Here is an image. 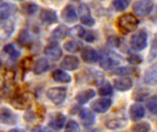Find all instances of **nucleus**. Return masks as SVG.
<instances>
[{
    "instance_id": "obj_39",
    "label": "nucleus",
    "mask_w": 157,
    "mask_h": 132,
    "mask_svg": "<svg viewBox=\"0 0 157 132\" xmlns=\"http://www.w3.org/2000/svg\"><path fill=\"white\" fill-rule=\"evenodd\" d=\"M128 62L132 64H134V65H137V64H140L142 62H143V59L141 56H139L138 54H131L129 57H128Z\"/></svg>"
},
{
    "instance_id": "obj_31",
    "label": "nucleus",
    "mask_w": 157,
    "mask_h": 132,
    "mask_svg": "<svg viewBox=\"0 0 157 132\" xmlns=\"http://www.w3.org/2000/svg\"><path fill=\"white\" fill-rule=\"evenodd\" d=\"M31 40V37L29 32L27 29H23L19 32V35L17 39V41L19 43V45L21 46H25L28 43H29Z\"/></svg>"
},
{
    "instance_id": "obj_19",
    "label": "nucleus",
    "mask_w": 157,
    "mask_h": 132,
    "mask_svg": "<svg viewBox=\"0 0 157 132\" xmlns=\"http://www.w3.org/2000/svg\"><path fill=\"white\" fill-rule=\"evenodd\" d=\"M96 96V92L94 89H86V90H82L80 92H78L76 94L75 99L78 102V104L80 105H85L86 104L88 101H90L94 96Z\"/></svg>"
},
{
    "instance_id": "obj_32",
    "label": "nucleus",
    "mask_w": 157,
    "mask_h": 132,
    "mask_svg": "<svg viewBox=\"0 0 157 132\" xmlns=\"http://www.w3.org/2000/svg\"><path fill=\"white\" fill-rule=\"evenodd\" d=\"M39 9V6L32 2H28L25 3V5H23V12L28 15V16H32L34 15Z\"/></svg>"
},
{
    "instance_id": "obj_14",
    "label": "nucleus",
    "mask_w": 157,
    "mask_h": 132,
    "mask_svg": "<svg viewBox=\"0 0 157 132\" xmlns=\"http://www.w3.org/2000/svg\"><path fill=\"white\" fill-rule=\"evenodd\" d=\"M129 115L132 120L138 121L145 116L144 107L141 103H134L131 106L129 110Z\"/></svg>"
},
{
    "instance_id": "obj_9",
    "label": "nucleus",
    "mask_w": 157,
    "mask_h": 132,
    "mask_svg": "<svg viewBox=\"0 0 157 132\" xmlns=\"http://www.w3.org/2000/svg\"><path fill=\"white\" fill-rule=\"evenodd\" d=\"M44 54L52 61H58L63 55V51L62 48L59 46V44L55 42H52L45 47Z\"/></svg>"
},
{
    "instance_id": "obj_42",
    "label": "nucleus",
    "mask_w": 157,
    "mask_h": 132,
    "mask_svg": "<svg viewBox=\"0 0 157 132\" xmlns=\"http://www.w3.org/2000/svg\"><path fill=\"white\" fill-rule=\"evenodd\" d=\"M152 54H153V59L152 60H154L155 58V56H156V48H155V40L154 41V43H153V47H152V52H151Z\"/></svg>"
},
{
    "instance_id": "obj_18",
    "label": "nucleus",
    "mask_w": 157,
    "mask_h": 132,
    "mask_svg": "<svg viewBox=\"0 0 157 132\" xmlns=\"http://www.w3.org/2000/svg\"><path fill=\"white\" fill-rule=\"evenodd\" d=\"M17 7L12 3H4L0 5V19L6 20L10 17L16 11Z\"/></svg>"
},
{
    "instance_id": "obj_13",
    "label": "nucleus",
    "mask_w": 157,
    "mask_h": 132,
    "mask_svg": "<svg viewBox=\"0 0 157 132\" xmlns=\"http://www.w3.org/2000/svg\"><path fill=\"white\" fill-rule=\"evenodd\" d=\"M61 67L66 71H75L80 65V61L77 57L73 55L65 56L60 63Z\"/></svg>"
},
{
    "instance_id": "obj_38",
    "label": "nucleus",
    "mask_w": 157,
    "mask_h": 132,
    "mask_svg": "<svg viewBox=\"0 0 157 132\" xmlns=\"http://www.w3.org/2000/svg\"><path fill=\"white\" fill-rule=\"evenodd\" d=\"M147 108L150 110V112H152L153 114H156L157 113V98L156 96H152L148 101H147Z\"/></svg>"
},
{
    "instance_id": "obj_6",
    "label": "nucleus",
    "mask_w": 157,
    "mask_h": 132,
    "mask_svg": "<svg viewBox=\"0 0 157 132\" xmlns=\"http://www.w3.org/2000/svg\"><path fill=\"white\" fill-rule=\"evenodd\" d=\"M98 60H99L100 67L107 71L116 68L121 63V62L117 59V57H115L114 55L109 52H103L101 57L98 58Z\"/></svg>"
},
{
    "instance_id": "obj_26",
    "label": "nucleus",
    "mask_w": 157,
    "mask_h": 132,
    "mask_svg": "<svg viewBox=\"0 0 157 132\" xmlns=\"http://www.w3.org/2000/svg\"><path fill=\"white\" fill-rule=\"evenodd\" d=\"M68 30H69V29L67 28L66 26H64V25H59L58 27H56V28L52 30L51 36H52V38L54 39V40H63V39L67 36Z\"/></svg>"
},
{
    "instance_id": "obj_35",
    "label": "nucleus",
    "mask_w": 157,
    "mask_h": 132,
    "mask_svg": "<svg viewBox=\"0 0 157 132\" xmlns=\"http://www.w3.org/2000/svg\"><path fill=\"white\" fill-rule=\"evenodd\" d=\"M134 72V69L132 67H128V66H124V67H120L117 68L116 70H114V74L120 75V76H127L130 74H132Z\"/></svg>"
},
{
    "instance_id": "obj_1",
    "label": "nucleus",
    "mask_w": 157,
    "mask_h": 132,
    "mask_svg": "<svg viewBox=\"0 0 157 132\" xmlns=\"http://www.w3.org/2000/svg\"><path fill=\"white\" fill-rule=\"evenodd\" d=\"M34 96L33 94L29 92H25L23 94L14 96L10 100V105L17 110H27L29 109L33 104Z\"/></svg>"
},
{
    "instance_id": "obj_36",
    "label": "nucleus",
    "mask_w": 157,
    "mask_h": 132,
    "mask_svg": "<svg viewBox=\"0 0 157 132\" xmlns=\"http://www.w3.org/2000/svg\"><path fill=\"white\" fill-rule=\"evenodd\" d=\"M116 11H123L130 6V0H114L113 3Z\"/></svg>"
},
{
    "instance_id": "obj_44",
    "label": "nucleus",
    "mask_w": 157,
    "mask_h": 132,
    "mask_svg": "<svg viewBox=\"0 0 157 132\" xmlns=\"http://www.w3.org/2000/svg\"><path fill=\"white\" fill-rule=\"evenodd\" d=\"M0 66H1V61H0Z\"/></svg>"
},
{
    "instance_id": "obj_30",
    "label": "nucleus",
    "mask_w": 157,
    "mask_h": 132,
    "mask_svg": "<svg viewBox=\"0 0 157 132\" xmlns=\"http://www.w3.org/2000/svg\"><path fill=\"white\" fill-rule=\"evenodd\" d=\"M113 94V86L110 85L109 81H104L102 85L98 88V95L101 96H111Z\"/></svg>"
},
{
    "instance_id": "obj_25",
    "label": "nucleus",
    "mask_w": 157,
    "mask_h": 132,
    "mask_svg": "<svg viewBox=\"0 0 157 132\" xmlns=\"http://www.w3.org/2000/svg\"><path fill=\"white\" fill-rule=\"evenodd\" d=\"M63 47L67 51L72 52V53L78 52V51H82V49L84 48L82 42L79 40H70L66 41L64 43Z\"/></svg>"
},
{
    "instance_id": "obj_22",
    "label": "nucleus",
    "mask_w": 157,
    "mask_h": 132,
    "mask_svg": "<svg viewBox=\"0 0 157 132\" xmlns=\"http://www.w3.org/2000/svg\"><path fill=\"white\" fill-rule=\"evenodd\" d=\"M49 62L45 58L38 59L33 65V73L37 75L41 74L49 70Z\"/></svg>"
},
{
    "instance_id": "obj_3",
    "label": "nucleus",
    "mask_w": 157,
    "mask_h": 132,
    "mask_svg": "<svg viewBox=\"0 0 157 132\" xmlns=\"http://www.w3.org/2000/svg\"><path fill=\"white\" fill-rule=\"evenodd\" d=\"M130 44L134 51H140L144 50L148 44V35L145 30L141 29L135 32L130 40Z\"/></svg>"
},
{
    "instance_id": "obj_34",
    "label": "nucleus",
    "mask_w": 157,
    "mask_h": 132,
    "mask_svg": "<svg viewBox=\"0 0 157 132\" xmlns=\"http://www.w3.org/2000/svg\"><path fill=\"white\" fill-rule=\"evenodd\" d=\"M151 130V125L148 122H141L134 125L132 128V132H149Z\"/></svg>"
},
{
    "instance_id": "obj_37",
    "label": "nucleus",
    "mask_w": 157,
    "mask_h": 132,
    "mask_svg": "<svg viewBox=\"0 0 157 132\" xmlns=\"http://www.w3.org/2000/svg\"><path fill=\"white\" fill-rule=\"evenodd\" d=\"M80 127L78 123L75 120H69L66 124L64 132H80Z\"/></svg>"
},
{
    "instance_id": "obj_2",
    "label": "nucleus",
    "mask_w": 157,
    "mask_h": 132,
    "mask_svg": "<svg viewBox=\"0 0 157 132\" xmlns=\"http://www.w3.org/2000/svg\"><path fill=\"white\" fill-rule=\"evenodd\" d=\"M139 20L137 17L132 14H124L118 19L119 28L124 32H132L136 29L138 27Z\"/></svg>"
},
{
    "instance_id": "obj_20",
    "label": "nucleus",
    "mask_w": 157,
    "mask_h": 132,
    "mask_svg": "<svg viewBox=\"0 0 157 132\" xmlns=\"http://www.w3.org/2000/svg\"><path fill=\"white\" fill-rule=\"evenodd\" d=\"M65 116L62 113H55L54 115L52 116L49 125L51 128H52L53 130H61L63 128L64 124H65Z\"/></svg>"
},
{
    "instance_id": "obj_11",
    "label": "nucleus",
    "mask_w": 157,
    "mask_h": 132,
    "mask_svg": "<svg viewBox=\"0 0 157 132\" xmlns=\"http://www.w3.org/2000/svg\"><path fill=\"white\" fill-rule=\"evenodd\" d=\"M113 85H114V88H116L118 91L124 92V91L130 90L132 87L133 82L128 76H121L119 78H115L113 80Z\"/></svg>"
},
{
    "instance_id": "obj_21",
    "label": "nucleus",
    "mask_w": 157,
    "mask_h": 132,
    "mask_svg": "<svg viewBox=\"0 0 157 132\" xmlns=\"http://www.w3.org/2000/svg\"><path fill=\"white\" fill-rule=\"evenodd\" d=\"M80 119L85 126L89 127L95 123L96 116L92 110H89L88 108H84L80 112Z\"/></svg>"
},
{
    "instance_id": "obj_43",
    "label": "nucleus",
    "mask_w": 157,
    "mask_h": 132,
    "mask_svg": "<svg viewBox=\"0 0 157 132\" xmlns=\"http://www.w3.org/2000/svg\"><path fill=\"white\" fill-rule=\"evenodd\" d=\"M8 132H25V130L21 129H13V130H10Z\"/></svg>"
},
{
    "instance_id": "obj_4",
    "label": "nucleus",
    "mask_w": 157,
    "mask_h": 132,
    "mask_svg": "<svg viewBox=\"0 0 157 132\" xmlns=\"http://www.w3.org/2000/svg\"><path fill=\"white\" fill-rule=\"evenodd\" d=\"M46 96L54 105H61L65 100L66 89L65 87H51L48 89Z\"/></svg>"
},
{
    "instance_id": "obj_16",
    "label": "nucleus",
    "mask_w": 157,
    "mask_h": 132,
    "mask_svg": "<svg viewBox=\"0 0 157 132\" xmlns=\"http://www.w3.org/2000/svg\"><path fill=\"white\" fill-rule=\"evenodd\" d=\"M40 19L44 24H54L58 21L57 14L54 10L52 9H42L40 13Z\"/></svg>"
},
{
    "instance_id": "obj_45",
    "label": "nucleus",
    "mask_w": 157,
    "mask_h": 132,
    "mask_svg": "<svg viewBox=\"0 0 157 132\" xmlns=\"http://www.w3.org/2000/svg\"><path fill=\"white\" fill-rule=\"evenodd\" d=\"M18 1H21V0H18Z\"/></svg>"
},
{
    "instance_id": "obj_41",
    "label": "nucleus",
    "mask_w": 157,
    "mask_h": 132,
    "mask_svg": "<svg viewBox=\"0 0 157 132\" xmlns=\"http://www.w3.org/2000/svg\"><path fill=\"white\" fill-rule=\"evenodd\" d=\"M30 66H31V60H30V58L24 59L23 62H22V67H23V69L25 71H28L30 68Z\"/></svg>"
},
{
    "instance_id": "obj_23",
    "label": "nucleus",
    "mask_w": 157,
    "mask_h": 132,
    "mask_svg": "<svg viewBox=\"0 0 157 132\" xmlns=\"http://www.w3.org/2000/svg\"><path fill=\"white\" fill-rule=\"evenodd\" d=\"M52 79L57 82V83H61V84H67L70 83L72 81V77L69 74H67L66 72L63 71V70H55L52 72Z\"/></svg>"
},
{
    "instance_id": "obj_28",
    "label": "nucleus",
    "mask_w": 157,
    "mask_h": 132,
    "mask_svg": "<svg viewBox=\"0 0 157 132\" xmlns=\"http://www.w3.org/2000/svg\"><path fill=\"white\" fill-rule=\"evenodd\" d=\"M149 95H150V91L148 89L144 87H139L133 92L132 98L137 102H143L149 96Z\"/></svg>"
},
{
    "instance_id": "obj_24",
    "label": "nucleus",
    "mask_w": 157,
    "mask_h": 132,
    "mask_svg": "<svg viewBox=\"0 0 157 132\" xmlns=\"http://www.w3.org/2000/svg\"><path fill=\"white\" fill-rule=\"evenodd\" d=\"M128 121L124 118H115L112 119H109L106 122V127L109 130H120L124 128L127 125Z\"/></svg>"
},
{
    "instance_id": "obj_17",
    "label": "nucleus",
    "mask_w": 157,
    "mask_h": 132,
    "mask_svg": "<svg viewBox=\"0 0 157 132\" xmlns=\"http://www.w3.org/2000/svg\"><path fill=\"white\" fill-rule=\"evenodd\" d=\"M15 29V24L13 21H5L0 23V40H7Z\"/></svg>"
},
{
    "instance_id": "obj_12",
    "label": "nucleus",
    "mask_w": 157,
    "mask_h": 132,
    "mask_svg": "<svg viewBox=\"0 0 157 132\" xmlns=\"http://www.w3.org/2000/svg\"><path fill=\"white\" fill-rule=\"evenodd\" d=\"M81 57L83 59V61L86 63L89 64H93L95 62H97L98 61V51L93 49L92 47L86 46L84 47L82 49V53H81Z\"/></svg>"
},
{
    "instance_id": "obj_7",
    "label": "nucleus",
    "mask_w": 157,
    "mask_h": 132,
    "mask_svg": "<svg viewBox=\"0 0 157 132\" xmlns=\"http://www.w3.org/2000/svg\"><path fill=\"white\" fill-rule=\"evenodd\" d=\"M78 13L80 17L81 22L87 26V27H93L95 25V19L91 15V11L89 6L86 4H81L78 7Z\"/></svg>"
},
{
    "instance_id": "obj_5",
    "label": "nucleus",
    "mask_w": 157,
    "mask_h": 132,
    "mask_svg": "<svg viewBox=\"0 0 157 132\" xmlns=\"http://www.w3.org/2000/svg\"><path fill=\"white\" fill-rule=\"evenodd\" d=\"M154 6L155 4L153 0H139L133 4V10L136 15L145 17L152 12Z\"/></svg>"
},
{
    "instance_id": "obj_10",
    "label": "nucleus",
    "mask_w": 157,
    "mask_h": 132,
    "mask_svg": "<svg viewBox=\"0 0 157 132\" xmlns=\"http://www.w3.org/2000/svg\"><path fill=\"white\" fill-rule=\"evenodd\" d=\"M0 122L5 125H16L17 118L16 114L7 107H0Z\"/></svg>"
},
{
    "instance_id": "obj_40",
    "label": "nucleus",
    "mask_w": 157,
    "mask_h": 132,
    "mask_svg": "<svg viewBox=\"0 0 157 132\" xmlns=\"http://www.w3.org/2000/svg\"><path fill=\"white\" fill-rule=\"evenodd\" d=\"M83 39H84L86 42L91 43V42L95 41V40L97 39V36H96V34H95V32H94V31L89 30V31H86V32H85Z\"/></svg>"
},
{
    "instance_id": "obj_29",
    "label": "nucleus",
    "mask_w": 157,
    "mask_h": 132,
    "mask_svg": "<svg viewBox=\"0 0 157 132\" xmlns=\"http://www.w3.org/2000/svg\"><path fill=\"white\" fill-rule=\"evenodd\" d=\"M156 74L157 71L155 66H154V67H152L151 69L147 70L146 73H145V75H144V82H145L147 85H155L157 82Z\"/></svg>"
},
{
    "instance_id": "obj_33",
    "label": "nucleus",
    "mask_w": 157,
    "mask_h": 132,
    "mask_svg": "<svg viewBox=\"0 0 157 132\" xmlns=\"http://www.w3.org/2000/svg\"><path fill=\"white\" fill-rule=\"evenodd\" d=\"M85 32H86V29L82 26H80V25H76V26L71 28L68 30V33L71 36L75 37V38H83Z\"/></svg>"
},
{
    "instance_id": "obj_27",
    "label": "nucleus",
    "mask_w": 157,
    "mask_h": 132,
    "mask_svg": "<svg viewBox=\"0 0 157 132\" xmlns=\"http://www.w3.org/2000/svg\"><path fill=\"white\" fill-rule=\"evenodd\" d=\"M4 52L13 62L17 61L19 58V56H20V51H17L13 44H7V45H6L4 47Z\"/></svg>"
},
{
    "instance_id": "obj_15",
    "label": "nucleus",
    "mask_w": 157,
    "mask_h": 132,
    "mask_svg": "<svg viewBox=\"0 0 157 132\" xmlns=\"http://www.w3.org/2000/svg\"><path fill=\"white\" fill-rule=\"evenodd\" d=\"M61 16H62V19L64 22H67V23H75V22H76V20L78 18L75 8L73 6H70V5L66 6L63 9Z\"/></svg>"
},
{
    "instance_id": "obj_8",
    "label": "nucleus",
    "mask_w": 157,
    "mask_h": 132,
    "mask_svg": "<svg viewBox=\"0 0 157 132\" xmlns=\"http://www.w3.org/2000/svg\"><path fill=\"white\" fill-rule=\"evenodd\" d=\"M111 105H112V101L109 98L102 97L95 100L91 104V109L96 113L102 114V113H106L110 108Z\"/></svg>"
},
{
    "instance_id": "obj_46",
    "label": "nucleus",
    "mask_w": 157,
    "mask_h": 132,
    "mask_svg": "<svg viewBox=\"0 0 157 132\" xmlns=\"http://www.w3.org/2000/svg\"><path fill=\"white\" fill-rule=\"evenodd\" d=\"M0 2H1V0H0Z\"/></svg>"
}]
</instances>
